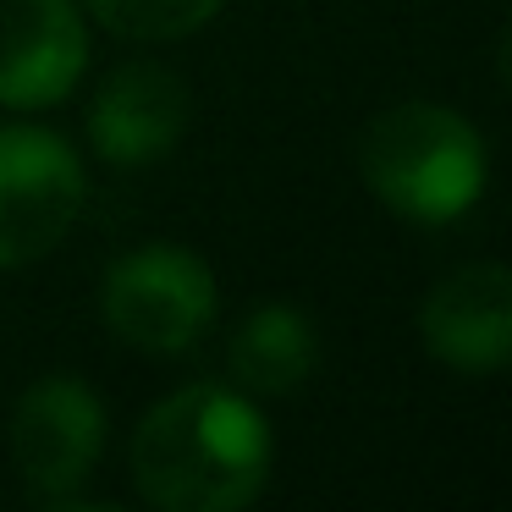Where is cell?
Returning <instances> with one entry per match:
<instances>
[{
    "label": "cell",
    "instance_id": "obj_5",
    "mask_svg": "<svg viewBox=\"0 0 512 512\" xmlns=\"http://www.w3.org/2000/svg\"><path fill=\"white\" fill-rule=\"evenodd\" d=\"M105 452V402L83 375H45L12 408V463L45 507H67Z\"/></svg>",
    "mask_w": 512,
    "mask_h": 512
},
{
    "label": "cell",
    "instance_id": "obj_8",
    "mask_svg": "<svg viewBox=\"0 0 512 512\" xmlns=\"http://www.w3.org/2000/svg\"><path fill=\"white\" fill-rule=\"evenodd\" d=\"M419 336L446 369L496 375L512 358V270L496 259L446 270L419 303Z\"/></svg>",
    "mask_w": 512,
    "mask_h": 512
},
{
    "label": "cell",
    "instance_id": "obj_9",
    "mask_svg": "<svg viewBox=\"0 0 512 512\" xmlns=\"http://www.w3.org/2000/svg\"><path fill=\"white\" fill-rule=\"evenodd\" d=\"M320 364V331L292 303H265L232 331L226 369L248 397H292Z\"/></svg>",
    "mask_w": 512,
    "mask_h": 512
},
{
    "label": "cell",
    "instance_id": "obj_2",
    "mask_svg": "<svg viewBox=\"0 0 512 512\" xmlns=\"http://www.w3.org/2000/svg\"><path fill=\"white\" fill-rule=\"evenodd\" d=\"M364 188L413 226H452L479 204L490 177L485 138L468 116L435 100H402L364 127Z\"/></svg>",
    "mask_w": 512,
    "mask_h": 512
},
{
    "label": "cell",
    "instance_id": "obj_4",
    "mask_svg": "<svg viewBox=\"0 0 512 512\" xmlns=\"http://www.w3.org/2000/svg\"><path fill=\"white\" fill-rule=\"evenodd\" d=\"M89 177L72 144L50 127H0V270L50 259L78 226Z\"/></svg>",
    "mask_w": 512,
    "mask_h": 512
},
{
    "label": "cell",
    "instance_id": "obj_1",
    "mask_svg": "<svg viewBox=\"0 0 512 512\" xmlns=\"http://www.w3.org/2000/svg\"><path fill=\"white\" fill-rule=\"evenodd\" d=\"M276 463L265 413L254 397L221 380H199L138 419L127 468L149 507L160 512H243L259 501Z\"/></svg>",
    "mask_w": 512,
    "mask_h": 512
},
{
    "label": "cell",
    "instance_id": "obj_6",
    "mask_svg": "<svg viewBox=\"0 0 512 512\" xmlns=\"http://www.w3.org/2000/svg\"><path fill=\"white\" fill-rule=\"evenodd\" d=\"M89 28L72 0H0V105L45 111L78 89Z\"/></svg>",
    "mask_w": 512,
    "mask_h": 512
},
{
    "label": "cell",
    "instance_id": "obj_3",
    "mask_svg": "<svg viewBox=\"0 0 512 512\" xmlns=\"http://www.w3.org/2000/svg\"><path fill=\"white\" fill-rule=\"evenodd\" d=\"M100 314L133 353L177 358L215 320V270L182 243H144L105 270Z\"/></svg>",
    "mask_w": 512,
    "mask_h": 512
},
{
    "label": "cell",
    "instance_id": "obj_7",
    "mask_svg": "<svg viewBox=\"0 0 512 512\" xmlns=\"http://www.w3.org/2000/svg\"><path fill=\"white\" fill-rule=\"evenodd\" d=\"M193 94L171 67L155 61H127L100 83L89 105V144L105 166L116 171H144L177 149L188 133Z\"/></svg>",
    "mask_w": 512,
    "mask_h": 512
},
{
    "label": "cell",
    "instance_id": "obj_10",
    "mask_svg": "<svg viewBox=\"0 0 512 512\" xmlns=\"http://www.w3.org/2000/svg\"><path fill=\"white\" fill-rule=\"evenodd\" d=\"M100 28L122 39H188L226 0H83Z\"/></svg>",
    "mask_w": 512,
    "mask_h": 512
}]
</instances>
